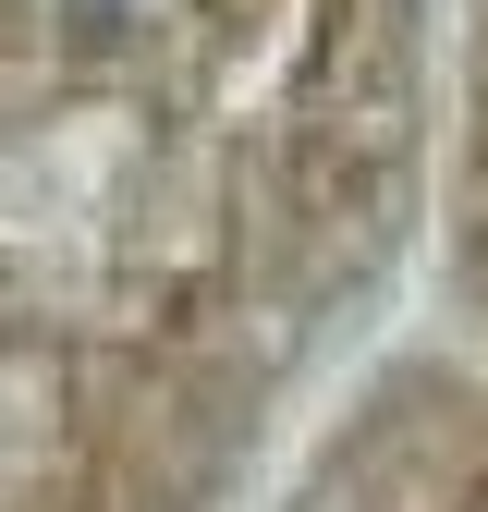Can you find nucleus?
I'll return each instance as SVG.
<instances>
[{
	"label": "nucleus",
	"instance_id": "f257e3e1",
	"mask_svg": "<svg viewBox=\"0 0 488 512\" xmlns=\"http://www.w3.org/2000/svg\"><path fill=\"white\" fill-rule=\"evenodd\" d=\"M293 512H488V0H452L427 293L403 354L330 427Z\"/></svg>",
	"mask_w": 488,
	"mask_h": 512
}]
</instances>
